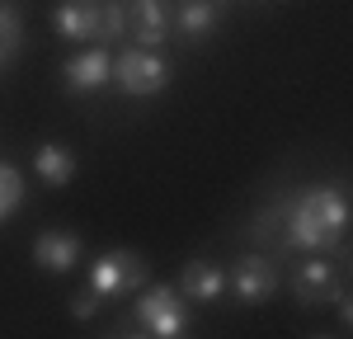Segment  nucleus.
I'll use <instances>...</instances> for the list:
<instances>
[{
  "mask_svg": "<svg viewBox=\"0 0 353 339\" xmlns=\"http://www.w3.org/2000/svg\"><path fill=\"white\" fill-rule=\"evenodd\" d=\"M344 231H349V198L334 184H316V189H301L288 212H283V236L288 245L311 254H325L344 245Z\"/></svg>",
  "mask_w": 353,
  "mask_h": 339,
  "instance_id": "f257e3e1",
  "label": "nucleus"
},
{
  "mask_svg": "<svg viewBox=\"0 0 353 339\" xmlns=\"http://www.w3.org/2000/svg\"><path fill=\"white\" fill-rule=\"evenodd\" d=\"M137 325L146 330L151 339H179V335H189V297L179 292V287H146L141 297H137Z\"/></svg>",
  "mask_w": 353,
  "mask_h": 339,
  "instance_id": "f03ea898",
  "label": "nucleus"
},
{
  "mask_svg": "<svg viewBox=\"0 0 353 339\" xmlns=\"http://www.w3.org/2000/svg\"><path fill=\"white\" fill-rule=\"evenodd\" d=\"M113 81L132 99H151L170 85V61L151 48H128L123 56H113Z\"/></svg>",
  "mask_w": 353,
  "mask_h": 339,
  "instance_id": "7ed1b4c3",
  "label": "nucleus"
},
{
  "mask_svg": "<svg viewBox=\"0 0 353 339\" xmlns=\"http://www.w3.org/2000/svg\"><path fill=\"white\" fill-rule=\"evenodd\" d=\"M85 287H94L104 302H109V297H128L137 287H146V259L137 250H104L90 264Z\"/></svg>",
  "mask_w": 353,
  "mask_h": 339,
  "instance_id": "20e7f679",
  "label": "nucleus"
},
{
  "mask_svg": "<svg viewBox=\"0 0 353 339\" xmlns=\"http://www.w3.org/2000/svg\"><path fill=\"white\" fill-rule=\"evenodd\" d=\"M226 292L236 302H245V307H259V302H269L273 292H278V269L264 254H241L236 269L226 274Z\"/></svg>",
  "mask_w": 353,
  "mask_h": 339,
  "instance_id": "39448f33",
  "label": "nucleus"
},
{
  "mask_svg": "<svg viewBox=\"0 0 353 339\" xmlns=\"http://www.w3.org/2000/svg\"><path fill=\"white\" fill-rule=\"evenodd\" d=\"M292 297H297L301 307L339 302V297H344V278H339V269L330 264L325 254H316V259H306V264L297 269V278H292Z\"/></svg>",
  "mask_w": 353,
  "mask_h": 339,
  "instance_id": "423d86ee",
  "label": "nucleus"
},
{
  "mask_svg": "<svg viewBox=\"0 0 353 339\" xmlns=\"http://www.w3.org/2000/svg\"><path fill=\"white\" fill-rule=\"evenodd\" d=\"M61 81H66L71 94H94L113 81V56L104 48H85V52L61 61Z\"/></svg>",
  "mask_w": 353,
  "mask_h": 339,
  "instance_id": "0eeeda50",
  "label": "nucleus"
},
{
  "mask_svg": "<svg viewBox=\"0 0 353 339\" xmlns=\"http://www.w3.org/2000/svg\"><path fill=\"white\" fill-rule=\"evenodd\" d=\"M81 250H85V240L76 236V231L52 226V231H43V236L33 240V264L48 269V274H66V269L81 264Z\"/></svg>",
  "mask_w": 353,
  "mask_h": 339,
  "instance_id": "6e6552de",
  "label": "nucleus"
},
{
  "mask_svg": "<svg viewBox=\"0 0 353 339\" xmlns=\"http://www.w3.org/2000/svg\"><path fill=\"white\" fill-rule=\"evenodd\" d=\"M128 33L137 38V48H156L170 38V10L165 0H128Z\"/></svg>",
  "mask_w": 353,
  "mask_h": 339,
  "instance_id": "1a4fd4ad",
  "label": "nucleus"
},
{
  "mask_svg": "<svg viewBox=\"0 0 353 339\" xmlns=\"http://www.w3.org/2000/svg\"><path fill=\"white\" fill-rule=\"evenodd\" d=\"M174 287H179L189 302H217L221 292H226V269L212 264V259H189Z\"/></svg>",
  "mask_w": 353,
  "mask_h": 339,
  "instance_id": "9d476101",
  "label": "nucleus"
},
{
  "mask_svg": "<svg viewBox=\"0 0 353 339\" xmlns=\"http://www.w3.org/2000/svg\"><path fill=\"white\" fill-rule=\"evenodd\" d=\"M52 28L71 43H90L99 28V5L94 0H61L52 10Z\"/></svg>",
  "mask_w": 353,
  "mask_h": 339,
  "instance_id": "9b49d317",
  "label": "nucleus"
},
{
  "mask_svg": "<svg viewBox=\"0 0 353 339\" xmlns=\"http://www.w3.org/2000/svg\"><path fill=\"white\" fill-rule=\"evenodd\" d=\"M33 174H38L48 189H66V184L76 179V156H71L66 146L48 141V146H38V151H33Z\"/></svg>",
  "mask_w": 353,
  "mask_h": 339,
  "instance_id": "f8f14e48",
  "label": "nucleus"
},
{
  "mask_svg": "<svg viewBox=\"0 0 353 339\" xmlns=\"http://www.w3.org/2000/svg\"><path fill=\"white\" fill-rule=\"evenodd\" d=\"M170 28H179L184 38H208L212 28H217V5L212 0H179L174 5V19H170Z\"/></svg>",
  "mask_w": 353,
  "mask_h": 339,
  "instance_id": "ddd939ff",
  "label": "nucleus"
},
{
  "mask_svg": "<svg viewBox=\"0 0 353 339\" xmlns=\"http://www.w3.org/2000/svg\"><path fill=\"white\" fill-rule=\"evenodd\" d=\"M19 203H24V174H19L14 165H5V161H0V222H5Z\"/></svg>",
  "mask_w": 353,
  "mask_h": 339,
  "instance_id": "4468645a",
  "label": "nucleus"
},
{
  "mask_svg": "<svg viewBox=\"0 0 353 339\" xmlns=\"http://www.w3.org/2000/svg\"><path fill=\"white\" fill-rule=\"evenodd\" d=\"M19 43H24V28H19V14H14V5H5V0H0V61L19 52Z\"/></svg>",
  "mask_w": 353,
  "mask_h": 339,
  "instance_id": "2eb2a0df",
  "label": "nucleus"
},
{
  "mask_svg": "<svg viewBox=\"0 0 353 339\" xmlns=\"http://www.w3.org/2000/svg\"><path fill=\"white\" fill-rule=\"evenodd\" d=\"M128 28V10L118 5V0H109V5H99V28H94V38L99 43H109V38H118Z\"/></svg>",
  "mask_w": 353,
  "mask_h": 339,
  "instance_id": "dca6fc26",
  "label": "nucleus"
},
{
  "mask_svg": "<svg viewBox=\"0 0 353 339\" xmlns=\"http://www.w3.org/2000/svg\"><path fill=\"white\" fill-rule=\"evenodd\" d=\"M99 302H104V297H99L94 287H85V292H76V297H71V316H76V320H90V316L99 311Z\"/></svg>",
  "mask_w": 353,
  "mask_h": 339,
  "instance_id": "f3484780",
  "label": "nucleus"
},
{
  "mask_svg": "<svg viewBox=\"0 0 353 339\" xmlns=\"http://www.w3.org/2000/svg\"><path fill=\"white\" fill-rule=\"evenodd\" d=\"M0 66H5V61H0Z\"/></svg>",
  "mask_w": 353,
  "mask_h": 339,
  "instance_id": "a211bd4d",
  "label": "nucleus"
}]
</instances>
